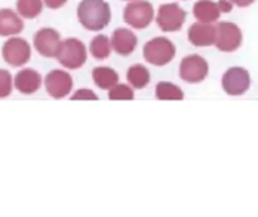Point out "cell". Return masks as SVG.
<instances>
[{
    "instance_id": "cell-28",
    "label": "cell",
    "mask_w": 258,
    "mask_h": 217,
    "mask_svg": "<svg viewBox=\"0 0 258 217\" xmlns=\"http://www.w3.org/2000/svg\"><path fill=\"white\" fill-rule=\"evenodd\" d=\"M127 2H133V0H127Z\"/></svg>"
},
{
    "instance_id": "cell-21",
    "label": "cell",
    "mask_w": 258,
    "mask_h": 217,
    "mask_svg": "<svg viewBox=\"0 0 258 217\" xmlns=\"http://www.w3.org/2000/svg\"><path fill=\"white\" fill-rule=\"evenodd\" d=\"M42 0H17V12L26 20L36 18L42 12Z\"/></svg>"
},
{
    "instance_id": "cell-19",
    "label": "cell",
    "mask_w": 258,
    "mask_h": 217,
    "mask_svg": "<svg viewBox=\"0 0 258 217\" xmlns=\"http://www.w3.org/2000/svg\"><path fill=\"white\" fill-rule=\"evenodd\" d=\"M89 51L91 54L97 59V60H104L110 56L112 53V42L106 35H97L89 45Z\"/></svg>"
},
{
    "instance_id": "cell-4",
    "label": "cell",
    "mask_w": 258,
    "mask_h": 217,
    "mask_svg": "<svg viewBox=\"0 0 258 217\" xmlns=\"http://www.w3.org/2000/svg\"><path fill=\"white\" fill-rule=\"evenodd\" d=\"M124 21L133 29H145L154 20V8L147 0H133L124 8Z\"/></svg>"
},
{
    "instance_id": "cell-17",
    "label": "cell",
    "mask_w": 258,
    "mask_h": 217,
    "mask_svg": "<svg viewBox=\"0 0 258 217\" xmlns=\"http://www.w3.org/2000/svg\"><path fill=\"white\" fill-rule=\"evenodd\" d=\"M92 80H94V83L100 89L109 91V89H112L118 83L119 76H118V73L113 68H109V66H97V68L92 69Z\"/></svg>"
},
{
    "instance_id": "cell-2",
    "label": "cell",
    "mask_w": 258,
    "mask_h": 217,
    "mask_svg": "<svg viewBox=\"0 0 258 217\" xmlns=\"http://www.w3.org/2000/svg\"><path fill=\"white\" fill-rule=\"evenodd\" d=\"M56 59L67 69H79L85 65L88 59V51L80 39L67 38L62 41Z\"/></svg>"
},
{
    "instance_id": "cell-24",
    "label": "cell",
    "mask_w": 258,
    "mask_h": 217,
    "mask_svg": "<svg viewBox=\"0 0 258 217\" xmlns=\"http://www.w3.org/2000/svg\"><path fill=\"white\" fill-rule=\"evenodd\" d=\"M71 100H98L97 94L92 92L91 89H79L73 94V97H70Z\"/></svg>"
},
{
    "instance_id": "cell-11",
    "label": "cell",
    "mask_w": 258,
    "mask_h": 217,
    "mask_svg": "<svg viewBox=\"0 0 258 217\" xmlns=\"http://www.w3.org/2000/svg\"><path fill=\"white\" fill-rule=\"evenodd\" d=\"M60 44H62L60 33L51 27H42L33 36L35 50L44 57H50V59L56 57L59 53Z\"/></svg>"
},
{
    "instance_id": "cell-10",
    "label": "cell",
    "mask_w": 258,
    "mask_h": 217,
    "mask_svg": "<svg viewBox=\"0 0 258 217\" xmlns=\"http://www.w3.org/2000/svg\"><path fill=\"white\" fill-rule=\"evenodd\" d=\"M73 83L74 82H73L71 74L63 71V69H53L44 79L45 91L54 100H60V98L68 97L71 94Z\"/></svg>"
},
{
    "instance_id": "cell-8",
    "label": "cell",
    "mask_w": 258,
    "mask_h": 217,
    "mask_svg": "<svg viewBox=\"0 0 258 217\" xmlns=\"http://www.w3.org/2000/svg\"><path fill=\"white\" fill-rule=\"evenodd\" d=\"M209 76V63L203 56H186L180 63V77L186 83H201Z\"/></svg>"
},
{
    "instance_id": "cell-25",
    "label": "cell",
    "mask_w": 258,
    "mask_h": 217,
    "mask_svg": "<svg viewBox=\"0 0 258 217\" xmlns=\"http://www.w3.org/2000/svg\"><path fill=\"white\" fill-rule=\"evenodd\" d=\"M42 2L48 9H60L62 6H65L68 0H42Z\"/></svg>"
},
{
    "instance_id": "cell-7",
    "label": "cell",
    "mask_w": 258,
    "mask_h": 217,
    "mask_svg": "<svg viewBox=\"0 0 258 217\" xmlns=\"http://www.w3.org/2000/svg\"><path fill=\"white\" fill-rule=\"evenodd\" d=\"M243 41L242 30L237 24L231 21H222L216 26V39L215 45L224 53L236 51Z\"/></svg>"
},
{
    "instance_id": "cell-20",
    "label": "cell",
    "mask_w": 258,
    "mask_h": 217,
    "mask_svg": "<svg viewBox=\"0 0 258 217\" xmlns=\"http://www.w3.org/2000/svg\"><path fill=\"white\" fill-rule=\"evenodd\" d=\"M156 98L157 100H183L184 92L181 88L171 82H159L156 86Z\"/></svg>"
},
{
    "instance_id": "cell-1",
    "label": "cell",
    "mask_w": 258,
    "mask_h": 217,
    "mask_svg": "<svg viewBox=\"0 0 258 217\" xmlns=\"http://www.w3.org/2000/svg\"><path fill=\"white\" fill-rule=\"evenodd\" d=\"M77 18L86 30L100 32L110 23V6L106 0H82L77 6Z\"/></svg>"
},
{
    "instance_id": "cell-22",
    "label": "cell",
    "mask_w": 258,
    "mask_h": 217,
    "mask_svg": "<svg viewBox=\"0 0 258 217\" xmlns=\"http://www.w3.org/2000/svg\"><path fill=\"white\" fill-rule=\"evenodd\" d=\"M135 98V92L133 88H130L128 85H121L116 83L112 89H109V100L115 101V100H133Z\"/></svg>"
},
{
    "instance_id": "cell-13",
    "label": "cell",
    "mask_w": 258,
    "mask_h": 217,
    "mask_svg": "<svg viewBox=\"0 0 258 217\" xmlns=\"http://www.w3.org/2000/svg\"><path fill=\"white\" fill-rule=\"evenodd\" d=\"M42 85V77L41 74L36 71V69H32V68H24L21 69L15 79H14V86L15 89L20 92V94H24V95H32L35 92L39 91Z\"/></svg>"
},
{
    "instance_id": "cell-26",
    "label": "cell",
    "mask_w": 258,
    "mask_h": 217,
    "mask_svg": "<svg viewBox=\"0 0 258 217\" xmlns=\"http://www.w3.org/2000/svg\"><path fill=\"white\" fill-rule=\"evenodd\" d=\"M219 3V6H221V11H222V14H228V12H231V9H233V3H231V0H219L218 2Z\"/></svg>"
},
{
    "instance_id": "cell-5",
    "label": "cell",
    "mask_w": 258,
    "mask_h": 217,
    "mask_svg": "<svg viewBox=\"0 0 258 217\" xmlns=\"http://www.w3.org/2000/svg\"><path fill=\"white\" fill-rule=\"evenodd\" d=\"M2 56L8 65L20 68L30 60L32 48L26 39L20 36H11L2 47Z\"/></svg>"
},
{
    "instance_id": "cell-12",
    "label": "cell",
    "mask_w": 258,
    "mask_h": 217,
    "mask_svg": "<svg viewBox=\"0 0 258 217\" xmlns=\"http://www.w3.org/2000/svg\"><path fill=\"white\" fill-rule=\"evenodd\" d=\"M187 38L195 47H210L216 39V26L213 23H197L189 27Z\"/></svg>"
},
{
    "instance_id": "cell-14",
    "label": "cell",
    "mask_w": 258,
    "mask_h": 217,
    "mask_svg": "<svg viewBox=\"0 0 258 217\" xmlns=\"http://www.w3.org/2000/svg\"><path fill=\"white\" fill-rule=\"evenodd\" d=\"M110 42H112V50L115 53H118L119 56H130L138 45V36L130 29L121 27L112 33Z\"/></svg>"
},
{
    "instance_id": "cell-6",
    "label": "cell",
    "mask_w": 258,
    "mask_h": 217,
    "mask_svg": "<svg viewBox=\"0 0 258 217\" xmlns=\"http://www.w3.org/2000/svg\"><path fill=\"white\" fill-rule=\"evenodd\" d=\"M186 17V11L178 3H165L159 8L156 23L162 32H178L181 30Z\"/></svg>"
},
{
    "instance_id": "cell-9",
    "label": "cell",
    "mask_w": 258,
    "mask_h": 217,
    "mask_svg": "<svg viewBox=\"0 0 258 217\" xmlns=\"http://www.w3.org/2000/svg\"><path fill=\"white\" fill-rule=\"evenodd\" d=\"M251 86V76L242 66H233L227 69L222 77V88L231 97H240L248 92Z\"/></svg>"
},
{
    "instance_id": "cell-16",
    "label": "cell",
    "mask_w": 258,
    "mask_h": 217,
    "mask_svg": "<svg viewBox=\"0 0 258 217\" xmlns=\"http://www.w3.org/2000/svg\"><path fill=\"white\" fill-rule=\"evenodd\" d=\"M221 6L218 2L200 0L194 5V15L200 23H216L221 18Z\"/></svg>"
},
{
    "instance_id": "cell-27",
    "label": "cell",
    "mask_w": 258,
    "mask_h": 217,
    "mask_svg": "<svg viewBox=\"0 0 258 217\" xmlns=\"http://www.w3.org/2000/svg\"><path fill=\"white\" fill-rule=\"evenodd\" d=\"M254 2H255V0H231V3L236 5V6H239V8H248V6H251Z\"/></svg>"
},
{
    "instance_id": "cell-23",
    "label": "cell",
    "mask_w": 258,
    "mask_h": 217,
    "mask_svg": "<svg viewBox=\"0 0 258 217\" xmlns=\"http://www.w3.org/2000/svg\"><path fill=\"white\" fill-rule=\"evenodd\" d=\"M14 89V79L9 71L0 69V98H6L11 95Z\"/></svg>"
},
{
    "instance_id": "cell-18",
    "label": "cell",
    "mask_w": 258,
    "mask_h": 217,
    "mask_svg": "<svg viewBox=\"0 0 258 217\" xmlns=\"http://www.w3.org/2000/svg\"><path fill=\"white\" fill-rule=\"evenodd\" d=\"M150 80H151L150 71L147 69V66H144L141 63L132 65L128 68V71H127V82L135 89H144V88H147V85L150 83Z\"/></svg>"
},
{
    "instance_id": "cell-15",
    "label": "cell",
    "mask_w": 258,
    "mask_h": 217,
    "mask_svg": "<svg viewBox=\"0 0 258 217\" xmlns=\"http://www.w3.org/2000/svg\"><path fill=\"white\" fill-rule=\"evenodd\" d=\"M23 29L24 21L18 12L9 8L0 9V36H17L23 32Z\"/></svg>"
},
{
    "instance_id": "cell-3",
    "label": "cell",
    "mask_w": 258,
    "mask_h": 217,
    "mask_svg": "<svg viewBox=\"0 0 258 217\" xmlns=\"http://www.w3.org/2000/svg\"><path fill=\"white\" fill-rule=\"evenodd\" d=\"M144 57L148 63L156 66L168 65L175 57V45L171 39L157 36L144 45Z\"/></svg>"
}]
</instances>
